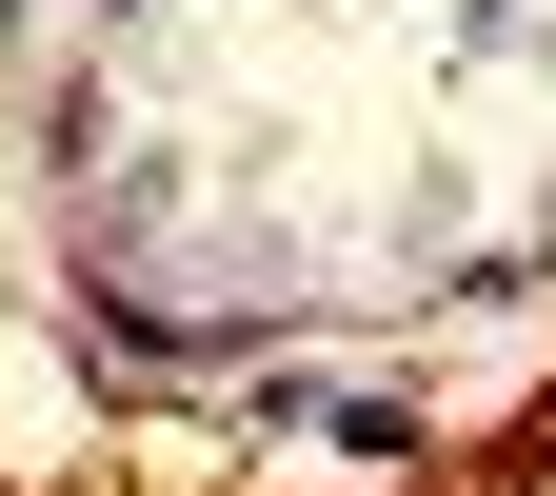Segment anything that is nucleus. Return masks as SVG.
<instances>
[{
    "label": "nucleus",
    "mask_w": 556,
    "mask_h": 496,
    "mask_svg": "<svg viewBox=\"0 0 556 496\" xmlns=\"http://www.w3.org/2000/svg\"><path fill=\"white\" fill-rule=\"evenodd\" d=\"M21 40H40V0H0V60H21Z\"/></svg>",
    "instance_id": "f03ea898"
},
{
    "label": "nucleus",
    "mask_w": 556,
    "mask_h": 496,
    "mask_svg": "<svg viewBox=\"0 0 556 496\" xmlns=\"http://www.w3.org/2000/svg\"><path fill=\"white\" fill-rule=\"evenodd\" d=\"M536 21H556V0H438V40H457V60H497V40H536Z\"/></svg>",
    "instance_id": "f257e3e1"
},
{
    "label": "nucleus",
    "mask_w": 556,
    "mask_h": 496,
    "mask_svg": "<svg viewBox=\"0 0 556 496\" xmlns=\"http://www.w3.org/2000/svg\"><path fill=\"white\" fill-rule=\"evenodd\" d=\"M100 21H160V0H100Z\"/></svg>",
    "instance_id": "7ed1b4c3"
}]
</instances>
